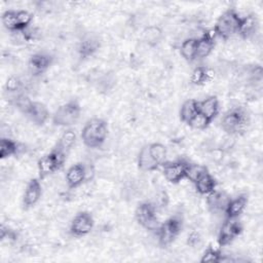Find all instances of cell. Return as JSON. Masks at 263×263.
I'll return each instance as SVG.
<instances>
[{
    "label": "cell",
    "instance_id": "obj_1",
    "mask_svg": "<svg viewBox=\"0 0 263 263\" xmlns=\"http://www.w3.org/2000/svg\"><path fill=\"white\" fill-rule=\"evenodd\" d=\"M250 114L243 107H233L228 110L221 119L222 129L231 136H239L250 126Z\"/></svg>",
    "mask_w": 263,
    "mask_h": 263
},
{
    "label": "cell",
    "instance_id": "obj_2",
    "mask_svg": "<svg viewBox=\"0 0 263 263\" xmlns=\"http://www.w3.org/2000/svg\"><path fill=\"white\" fill-rule=\"evenodd\" d=\"M108 135L107 122L101 118H91L81 130L83 144L88 148H99L106 141Z\"/></svg>",
    "mask_w": 263,
    "mask_h": 263
},
{
    "label": "cell",
    "instance_id": "obj_3",
    "mask_svg": "<svg viewBox=\"0 0 263 263\" xmlns=\"http://www.w3.org/2000/svg\"><path fill=\"white\" fill-rule=\"evenodd\" d=\"M241 16L235 9L230 8L224 11L217 20L214 27V34L222 39H228L237 34Z\"/></svg>",
    "mask_w": 263,
    "mask_h": 263
},
{
    "label": "cell",
    "instance_id": "obj_4",
    "mask_svg": "<svg viewBox=\"0 0 263 263\" xmlns=\"http://www.w3.org/2000/svg\"><path fill=\"white\" fill-rule=\"evenodd\" d=\"M81 113V108L76 101H69L61 105L52 115V122L58 126H71L75 124Z\"/></svg>",
    "mask_w": 263,
    "mask_h": 263
},
{
    "label": "cell",
    "instance_id": "obj_5",
    "mask_svg": "<svg viewBox=\"0 0 263 263\" xmlns=\"http://www.w3.org/2000/svg\"><path fill=\"white\" fill-rule=\"evenodd\" d=\"M135 217L137 222L149 231H157L160 225L156 216V206L148 201L142 202L137 206Z\"/></svg>",
    "mask_w": 263,
    "mask_h": 263
},
{
    "label": "cell",
    "instance_id": "obj_6",
    "mask_svg": "<svg viewBox=\"0 0 263 263\" xmlns=\"http://www.w3.org/2000/svg\"><path fill=\"white\" fill-rule=\"evenodd\" d=\"M182 230V221L178 217H171L161 223L157 229L159 243L162 247L170 246L180 234Z\"/></svg>",
    "mask_w": 263,
    "mask_h": 263
},
{
    "label": "cell",
    "instance_id": "obj_7",
    "mask_svg": "<svg viewBox=\"0 0 263 263\" xmlns=\"http://www.w3.org/2000/svg\"><path fill=\"white\" fill-rule=\"evenodd\" d=\"M241 230H242V227L240 223L237 221V218H227L223 222L219 230V234H218L219 246L225 247L231 243L241 233Z\"/></svg>",
    "mask_w": 263,
    "mask_h": 263
},
{
    "label": "cell",
    "instance_id": "obj_8",
    "mask_svg": "<svg viewBox=\"0 0 263 263\" xmlns=\"http://www.w3.org/2000/svg\"><path fill=\"white\" fill-rule=\"evenodd\" d=\"M93 227V218L87 212H79L71 222L70 232L76 237L88 234Z\"/></svg>",
    "mask_w": 263,
    "mask_h": 263
},
{
    "label": "cell",
    "instance_id": "obj_9",
    "mask_svg": "<svg viewBox=\"0 0 263 263\" xmlns=\"http://www.w3.org/2000/svg\"><path fill=\"white\" fill-rule=\"evenodd\" d=\"M187 162L185 161H168L162 163V173L166 181L173 184H177L185 179Z\"/></svg>",
    "mask_w": 263,
    "mask_h": 263
},
{
    "label": "cell",
    "instance_id": "obj_10",
    "mask_svg": "<svg viewBox=\"0 0 263 263\" xmlns=\"http://www.w3.org/2000/svg\"><path fill=\"white\" fill-rule=\"evenodd\" d=\"M86 179H87L86 166L80 162L70 166L66 173V182L68 187L71 189L77 188Z\"/></svg>",
    "mask_w": 263,
    "mask_h": 263
},
{
    "label": "cell",
    "instance_id": "obj_11",
    "mask_svg": "<svg viewBox=\"0 0 263 263\" xmlns=\"http://www.w3.org/2000/svg\"><path fill=\"white\" fill-rule=\"evenodd\" d=\"M51 63H52L51 55L43 52H38L30 57L28 62V68L31 74L40 75L49 68Z\"/></svg>",
    "mask_w": 263,
    "mask_h": 263
},
{
    "label": "cell",
    "instance_id": "obj_12",
    "mask_svg": "<svg viewBox=\"0 0 263 263\" xmlns=\"http://www.w3.org/2000/svg\"><path fill=\"white\" fill-rule=\"evenodd\" d=\"M230 200V197L223 191L214 190L208 194L206 197V204L209 210L213 214L225 213L226 206Z\"/></svg>",
    "mask_w": 263,
    "mask_h": 263
},
{
    "label": "cell",
    "instance_id": "obj_13",
    "mask_svg": "<svg viewBox=\"0 0 263 263\" xmlns=\"http://www.w3.org/2000/svg\"><path fill=\"white\" fill-rule=\"evenodd\" d=\"M41 184L38 179L33 178L28 182L23 196V204L25 209H29L36 204L41 196Z\"/></svg>",
    "mask_w": 263,
    "mask_h": 263
},
{
    "label": "cell",
    "instance_id": "obj_14",
    "mask_svg": "<svg viewBox=\"0 0 263 263\" xmlns=\"http://www.w3.org/2000/svg\"><path fill=\"white\" fill-rule=\"evenodd\" d=\"M198 112L212 122L219 113V101L216 96H210L202 101H197Z\"/></svg>",
    "mask_w": 263,
    "mask_h": 263
},
{
    "label": "cell",
    "instance_id": "obj_15",
    "mask_svg": "<svg viewBox=\"0 0 263 263\" xmlns=\"http://www.w3.org/2000/svg\"><path fill=\"white\" fill-rule=\"evenodd\" d=\"M26 115L33 123L37 125H43L49 117V112L47 107L43 103L33 101Z\"/></svg>",
    "mask_w": 263,
    "mask_h": 263
},
{
    "label": "cell",
    "instance_id": "obj_16",
    "mask_svg": "<svg viewBox=\"0 0 263 263\" xmlns=\"http://www.w3.org/2000/svg\"><path fill=\"white\" fill-rule=\"evenodd\" d=\"M259 28V22L255 14L251 13L241 17L237 34H239L243 39H249L253 37Z\"/></svg>",
    "mask_w": 263,
    "mask_h": 263
},
{
    "label": "cell",
    "instance_id": "obj_17",
    "mask_svg": "<svg viewBox=\"0 0 263 263\" xmlns=\"http://www.w3.org/2000/svg\"><path fill=\"white\" fill-rule=\"evenodd\" d=\"M137 163L139 168L143 172H153L156 171L159 166V163L151 155L148 145H145L143 148H141L138 154Z\"/></svg>",
    "mask_w": 263,
    "mask_h": 263
},
{
    "label": "cell",
    "instance_id": "obj_18",
    "mask_svg": "<svg viewBox=\"0 0 263 263\" xmlns=\"http://www.w3.org/2000/svg\"><path fill=\"white\" fill-rule=\"evenodd\" d=\"M215 35V34H214ZM214 35L210 33H204L201 37L197 38L196 45V60L204 59L213 51L215 47Z\"/></svg>",
    "mask_w": 263,
    "mask_h": 263
},
{
    "label": "cell",
    "instance_id": "obj_19",
    "mask_svg": "<svg viewBox=\"0 0 263 263\" xmlns=\"http://www.w3.org/2000/svg\"><path fill=\"white\" fill-rule=\"evenodd\" d=\"M247 203V195H238L235 198L229 200L224 214L227 218H238V216H240L241 213L245 211Z\"/></svg>",
    "mask_w": 263,
    "mask_h": 263
},
{
    "label": "cell",
    "instance_id": "obj_20",
    "mask_svg": "<svg viewBox=\"0 0 263 263\" xmlns=\"http://www.w3.org/2000/svg\"><path fill=\"white\" fill-rule=\"evenodd\" d=\"M194 185H195L196 191L199 194L208 195L209 193H211L216 189L217 182L215 178L209 173V171H206L194 182Z\"/></svg>",
    "mask_w": 263,
    "mask_h": 263
},
{
    "label": "cell",
    "instance_id": "obj_21",
    "mask_svg": "<svg viewBox=\"0 0 263 263\" xmlns=\"http://www.w3.org/2000/svg\"><path fill=\"white\" fill-rule=\"evenodd\" d=\"M100 47V42L95 37H86L82 39L78 46L77 51L81 59H87L91 57Z\"/></svg>",
    "mask_w": 263,
    "mask_h": 263
},
{
    "label": "cell",
    "instance_id": "obj_22",
    "mask_svg": "<svg viewBox=\"0 0 263 263\" xmlns=\"http://www.w3.org/2000/svg\"><path fill=\"white\" fill-rule=\"evenodd\" d=\"M180 119L182 122L189 124L190 121L198 114V106L196 100H187L183 103L180 109Z\"/></svg>",
    "mask_w": 263,
    "mask_h": 263
},
{
    "label": "cell",
    "instance_id": "obj_23",
    "mask_svg": "<svg viewBox=\"0 0 263 263\" xmlns=\"http://www.w3.org/2000/svg\"><path fill=\"white\" fill-rule=\"evenodd\" d=\"M38 166V172H39V178L44 179L53 172L58 171V166L51 156L50 153L42 156L37 163Z\"/></svg>",
    "mask_w": 263,
    "mask_h": 263
},
{
    "label": "cell",
    "instance_id": "obj_24",
    "mask_svg": "<svg viewBox=\"0 0 263 263\" xmlns=\"http://www.w3.org/2000/svg\"><path fill=\"white\" fill-rule=\"evenodd\" d=\"M214 74L212 70L203 66H198L193 69L190 76V81L194 85H203L205 82L211 80Z\"/></svg>",
    "mask_w": 263,
    "mask_h": 263
},
{
    "label": "cell",
    "instance_id": "obj_25",
    "mask_svg": "<svg viewBox=\"0 0 263 263\" xmlns=\"http://www.w3.org/2000/svg\"><path fill=\"white\" fill-rule=\"evenodd\" d=\"M196 45L197 38H187L182 42L180 52L187 62H193L196 60Z\"/></svg>",
    "mask_w": 263,
    "mask_h": 263
},
{
    "label": "cell",
    "instance_id": "obj_26",
    "mask_svg": "<svg viewBox=\"0 0 263 263\" xmlns=\"http://www.w3.org/2000/svg\"><path fill=\"white\" fill-rule=\"evenodd\" d=\"M21 150L20 145L8 139V138H2L1 142H0V157L2 159L4 158H8L10 156L16 155L18 153V151Z\"/></svg>",
    "mask_w": 263,
    "mask_h": 263
},
{
    "label": "cell",
    "instance_id": "obj_27",
    "mask_svg": "<svg viewBox=\"0 0 263 263\" xmlns=\"http://www.w3.org/2000/svg\"><path fill=\"white\" fill-rule=\"evenodd\" d=\"M162 31L157 26H149L143 31V40L150 46H155L161 40Z\"/></svg>",
    "mask_w": 263,
    "mask_h": 263
},
{
    "label": "cell",
    "instance_id": "obj_28",
    "mask_svg": "<svg viewBox=\"0 0 263 263\" xmlns=\"http://www.w3.org/2000/svg\"><path fill=\"white\" fill-rule=\"evenodd\" d=\"M76 142V134L72 129H66L59 139V142L55 147L60 148L64 152L68 153L74 146Z\"/></svg>",
    "mask_w": 263,
    "mask_h": 263
},
{
    "label": "cell",
    "instance_id": "obj_29",
    "mask_svg": "<svg viewBox=\"0 0 263 263\" xmlns=\"http://www.w3.org/2000/svg\"><path fill=\"white\" fill-rule=\"evenodd\" d=\"M3 26L11 32H18V24L15 10H6L1 16Z\"/></svg>",
    "mask_w": 263,
    "mask_h": 263
},
{
    "label": "cell",
    "instance_id": "obj_30",
    "mask_svg": "<svg viewBox=\"0 0 263 263\" xmlns=\"http://www.w3.org/2000/svg\"><path fill=\"white\" fill-rule=\"evenodd\" d=\"M148 147L151 155L159 163V165L165 162L167 151H166V147L163 144L152 143V144H149Z\"/></svg>",
    "mask_w": 263,
    "mask_h": 263
},
{
    "label": "cell",
    "instance_id": "obj_31",
    "mask_svg": "<svg viewBox=\"0 0 263 263\" xmlns=\"http://www.w3.org/2000/svg\"><path fill=\"white\" fill-rule=\"evenodd\" d=\"M208 171V168L203 165L195 164V163H188L186 165L185 171V178L194 183L202 174H204Z\"/></svg>",
    "mask_w": 263,
    "mask_h": 263
},
{
    "label": "cell",
    "instance_id": "obj_32",
    "mask_svg": "<svg viewBox=\"0 0 263 263\" xmlns=\"http://www.w3.org/2000/svg\"><path fill=\"white\" fill-rule=\"evenodd\" d=\"M16 17H17V24H18V32H23L24 30L29 28L33 20V14L27 10H17Z\"/></svg>",
    "mask_w": 263,
    "mask_h": 263
},
{
    "label": "cell",
    "instance_id": "obj_33",
    "mask_svg": "<svg viewBox=\"0 0 263 263\" xmlns=\"http://www.w3.org/2000/svg\"><path fill=\"white\" fill-rule=\"evenodd\" d=\"M221 258H222V254L219 250H216L214 248H208L201 258H200V262L201 263H210V262H221Z\"/></svg>",
    "mask_w": 263,
    "mask_h": 263
},
{
    "label": "cell",
    "instance_id": "obj_34",
    "mask_svg": "<svg viewBox=\"0 0 263 263\" xmlns=\"http://www.w3.org/2000/svg\"><path fill=\"white\" fill-rule=\"evenodd\" d=\"M33 101H31L29 99L28 96H26L25 93H18L15 99H14V105L16 106V108L22 111L24 114L27 113L29 107L31 106Z\"/></svg>",
    "mask_w": 263,
    "mask_h": 263
},
{
    "label": "cell",
    "instance_id": "obj_35",
    "mask_svg": "<svg viewBox=\"0 0 263 263\" xmlns=\"http://www.w3.org/2000/svg\"><path fill=\"white\" fill-rule=\"evenodd\" d=\"M210 123L211 122L203 115H201L198 112V114L190 121V123L188 125L193 127V128H195V129H203V128L208 127Z\"/></svg>",
    "mask_w": 263,
    "mask_h": 263
},
{
    "label": "cell",
    "instance_id": "obj_36",
    "mask_svg": "<svg viewBox=\"0 0 263 263\" xmlns=\"http://www.w3.org/2000/svg\"><path fill=\"white\" fill-rule=\"evenodd\" d=\"M5 87H6V90L9 91V92H16V91H18L21 89L22 82H21V80L17 77L11 76V77H9L7 79Z\"/></svg>",
    "mask_w": 263,
    "mask_h": 263
},
{
    "label": "cell",
    "instance_id": "obj_37",
    "mask_svg": "<svg viewBox=\"0 0 263 263\" xmlns=\"http://www.w3.org/2000/svg\"><path fill=\"white\" fill-rule=\"evenodd\" d=\"M201 240V237H200V234L196 231H192L189 235H188V239H187V243L191 247H196L199 245Z\"/></svg>",
    "mask_w": 263,
    "mask_h": 263
}]
</instances>
